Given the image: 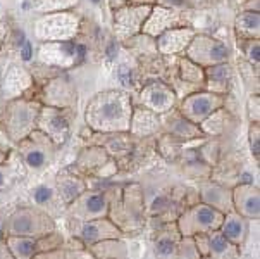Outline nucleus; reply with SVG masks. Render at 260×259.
Returning <instances> with one entry per match:
<instances>
[{
    "mask_svg": "<svg viewBox=\"0 0 260 259\" xmlns=\"http://www.w3.org/2000/svg\"><path fill=\"white\" fill-rule=\"evenodd\" d=\"M131 104L128 95L107 92L100 94L91 100L86 111L88 124L100 132H117V130H128L131 121Z\"/></svg>",
    "mask_w": 260,
    "mask_h": 259,
    "instance_id": "obj_1",
    "label": "nucleus"
},
{
    "mask_svg": "<svg viewBox=\"0 0 260 259\" xmlns=\"http://www.w3.org/2000/svg\"><path fill=\"white\" fill-rule=\"evenodd\" d=\"M222 218H224V214L221 211L214 209L212 206L203 202L196 204L188 212H184L178 221V227L184 237H195L198 233L205 235L214 230H219Z\"/></svg>",
    "mask_w": 260,
    "mask_h": 259,
    "instance_id": "obj_2",
    "label": "nucleus"
},
{
    "mask_svg": "<svg viewBox=\"0 0 260 259\" xmlns=\"http://www.w3.org/2000/svg\"><path fill=\"white\" fill-rule=\"evenodd\" d=\"M54 230V221L47 214L33 209H21L11 216L9 232L11 235L41 237Z\"/></svg>",
    "mask_w": 260,
    "mask_h": 259,
    "instance_id": "obj_3",
    "label": "nucleus"
},
{
    "mask_svg": "<svg viewBox=\"0 0 260 259\" xmlns=\"http://www.w3.org/2000/svg\"><path fill=\"white\" fill-rule=\"evenodd\" d=\"M38 106L31 102H14L9 107L7 112L6 124L7 133L12 140H21L29 135L31 128L36 124V118H38Z\"/></svg>",
    "mask_w": 260,
    "mask_h": 259,
    "instance_id": "obj_4",
    "label": "nucleus"
},
{
    "mask_svg": "<svg viewBox=\"0 0 260 259\" xmlns=\"http://www.w3.org/2000/svg\"><path fill=\"white\" fill-rule=\"evenodd\" d=\"M221 104L222 99L216 94H195L184 99L181 114L193 123H202L207 116L219 109Z\"/></svg>",
    "mask_w": 260,
    "mask_h": 259,
    "instance_id": "obj_5",
    "label": "nucleus"
},
{
    "mask_svg": "<svg viewBox=\"0 0 260 259\" xmlns=\"http://www.w3.org/2000/svg\"><path fill=\"white\" fill-rule=\"evenodd\" d=\"M109 209L107 200L100 194H91V192H81L74 202L71 204V212L78 220H95V218H106Z\"/></svg>",
    "mask_w": 260,
    "mask_h": 259,
    "instance_id": "obj_6",
    "label": "nucleus"
},
{
    "mask_svg": "<svg viewBox=\"0 0 260 259\" xmlns=\"http://www.w3.org/2000/svg\"><path fill=\"white\" fill-rule=\"evenodd\" d=\"M36 123H38V128L50 140L57 142V144H62V142L68 139L69 135L68 119L57 109H54V107H43V109L38 112Z\"/></svg>",
    "mask_w": 260,
    "mask_h": 259,
    "instance_id": "obj_7",
    "label": "nucleus"
},
{
    "mask_svg": "<svg viewBox=\"0 0 260 259\" xmlns=\"http://www.w3.org/2000/svg\"><path fill=\"white\" fill-rule=\"evenodd\" d=\"M190 57L196 62H202V64L207 66L219 64V62H224L229 57V49L226 45L219 44V41H214L207 38V36H203V38L193 41L190 49Z\"/></svg>",
    "mask_w": 260,
    "mask_h": 259,
    "instance_id": "obj_8",
    "label": "nucleus"
},
{
    "mask_svg": "<svg viewBox=\"0 0 260 259\" xmlns=\"http://www.w3.org/2000/svg\"><path fill=\"white\" fill-rule=\"evenodd\" d=\"M233 204L236 212L245 216L246 220H257L260 214V195L258 189L250 183L240 185L233 192Z\"/></svg>",
    "mask_w": 260,
    "mask_h": 259,
    "instance_id": "obj_9",
    "label": "nucleus"
},
{
    "mask_svg": "<svg viewBox=\"0 0 260 259\" xmlns=\"http://www.w3.org/2000/svg\"><path fill=\"white\" fill-rule=\"evenodd\" d=\"M141 102L145 104L146 109L162 114V112H167L173 107L174 94L164 83H159V81L150 83V85L141 92Z\"/></svg>",
    "mask_w": 260,
    "mask_h": 259,
    "instance_id": "obj_10",
    "label": "nucleus"
},
{
    "mask_svg": "<svg viewBox=\"0 0 260 259\" xmlns=\"http://www.w3.org/2000/svg\"><path fill=\"white\" fill-rule=\"evenodd\" d=\"M79 237L85 244H95V242L106 240V239H117L119 230L103 218L86 220L79 228Z\"/></svg>",
    "mask_w": 260,
    "mask_h": 259,
    "instance_id": "obj_11",
    "label": "nucleus"
},
{
    "mask_svg": "<svg viewBox=\"0 0 260 259\" xmlns=\"http://www.w3.org/2000/svg\"><path fill=\"white\" fill-rule=\"evenodd\" d=\"M74 21L69 16H52L40 21V26L36 33L41 40H62L69 36L74 30Z\"/></svg>",
    "mask_w": 260,
    "mask_h": 259,
    "instance_id": "obj_12",
    "label": "nucleus"
},
{
    "mask_svg": "<svg viewBox=\"0 0 260 259\" xmlns=\"http://www.w3.org/2000/svg\"><path fill=\"white\" fill-rule=\"evenodd\" d=\"M221 233L234 245H240L245 242L246 235H248V223L246 218L241 216L240 212H226L221 223Z\"/></svg>",
    "mask_w": 260,
    "mask_h": 259,
    "instance_id": "obj_13",
    "label": "nucleus"
},
{
    "mask_svg": "<svg viewBox=\"0 0 260 259\" xmlns=\"http://www.w3.org/2000/svg\"><path fill=\"white\" fill-rule=\"evenodd\" d=\"M202 199L205 204L221 211L222 214L231 211L233 197L228 194V190L222 189L217 183H202Z\"/></svg>",
    "mask_w": 260,
    "mask_h": 259,
    "instance_id": "obj_14",
    "label": "nucleus"
},
{
    "mask_svg": "<svg viewBox=\"0 0 260 259\" xmlns=\"http://www.w3.org/2000/svg\"><path fill=\"white\" fill-rule=\"evenodd\" d=\"M43 133H31V137L35 139V144H26L23 149L24 154V161L29 168L33 169H40L47 164V145L50 144V139L45 137V140H41Z\"/></svg>",
    "mask_w": 260,
    "mask_h": 259,
    "instance_id": "obj_15",
    "label": "nucleus"
},
{
    "mask_svg": "<svg viewBox=\"0 0 260 259\" xmlns=\"http://www.w3.org/2000/svg\"><path fill=\"white\" fill-rule=\"evenodd\" d=\"M159 128V118L157 112L150 109H136L133 111L131 121H129V130L136 135H148Z\"/></svg>",
    "mask_w": 260,
    "mask_h": 259,
    "instance_id": "obj_16",
    "label": "nucleus"
},
{
    "mask_svg": "<svg viewBox=\"0 0 260 259\" xmlns=\"http://www.w3.org/2000/svg\"><path fill=\"white\" fill-rule=\"evenodd\" d=\"M207 244H209L207 254L212 257H234V256H238L236 245H234L233 242H229L221 232H217V230L211 232V235L207 237Z\"/></svg>",
    "mask_w": 260,
    "mask_h": 259,
    "instance_id": "obj_17",
    "label": "nucleus"
},
{
    "mask_svg": "<svg viewBox=\"0 0 260 259\" xmlns=\"http://www.w3.org/2000/svg\"><path fill=\"white\" fill-rule=\"evenodd\" d=\"M190 38H191V31L190 30L169 31L161 38V49H162V52H164V54L179 52L181 49H184V45H188Z\"/></svg>",
    "mask_w": 260,
    "mask_h": 259,
    "instance_id": "obj_18",
    "label": "nucleus"
},
{
    "mask_svg": "<svg viewBox=\"0 0 260 259\" xmlns=\"http://www.w3.org/2000/svg\"><path fill=\"white\" fill-rule=\"evenodd\" d=\"M7 245H9L11 254L14 257H31L36 254V240L33 237L11 235Z\"/></svg>",
    "mask_w": 260,
    "mask_h": 259,
    "instance_id": "obj_19",
    "label": "nucleus"
},
{
    "mask_svg": "<svg viewBox=\"0 0 260 259\" xmlns=\"http://www.w3.org/2000/svg\"><path fill=\"white\" fill-rule=\"evenodd\" d=\"M167 121H169L171 133L176 137H181V139H191V137L200 135V130H198V126H196V123L186 119L183 114L173 116V118H169Z\"/></svg>",
    "mask_w": 260,
    "mask_h": 259,
    "instance_id": "obj_20",
    "label": "nucleus"
},
{
    "mask_svg": "<svg viewBox=\"0 0 260 259\" xmlns=\"http://www.w3.org/2000/svg\"><path fill=\"white\" fill-rule=\"evenodd\" d=\"M29 85V76L23 69H11L6 78V95H18Z\"/></svg>",
    "mask_w": 260,
    "mask_h": 259,
    "instance_id": "obj_21",
    "label": "nucleus"
},
{
    "mask_svg": "<svg viewBox=\"0 0 260 259\" xmlns=\"http://www.w3.org/2000/svg\"><path fill=\"white\" fill-rule=\"evenodd\" d=\"M178 239L173 233H162L157 240H155V254L157 256H162V257H171V256H176L178 252Z\"/></svg>",
    "mask_w": 260,
    "mask_h": 259,
    "instance_id": "obj_22",
    "label": "nucleus"
},
{
    "mask_svg": "<svg viewBox=\"0 0 260 259\" xmlns=\"http://www.w3.org/2000/svg\"><path fill=\"white\" fill-rule=\"evenodd\" d=\"M83 190H85V185L79 180H64V182L59 183V192H61L62 199L68 200V202L76 199Z\"/></svg>",
    "mask_w": 260,
    "mask_h": 259,
    "instance_id": "obj_23",
    "label": "nucleus"
},
{
    "mask_svg": "<svg viewBox=\"0 0 260 259\" xmlns=\"http://www.w3.org/2000/svg\"><path fill=\"white\" fill-rule=\"evenodd\" d=\"M229 78V69L226 64H222V62H219V64L216 66H211V69H209V80H211L212 83H226Z\"/></svg>",
    "mask_w": 260,
    "mask_h": 259,
    "instance_id": "obj_24",
    "label": "nucleus"
},
{
    "mask_svg": "<svg viewBox=\"0 0 260 259\" xmlns=\"http://www.w3.org/2000/svg\"><path fill=\"white\" fill-rule=\"evenodd\" d=\"M240 26L243 30H248L251 33H257L258 31V14L257 12H246L240 18Z\"/></svg>",
    "mask_w": 260,
    "mask_h": 259,
    "instance_id": "obj_25",
    "label": "nucleus"
},
{
    "mask_svg": "<svg viewBox=\"0 0 260 259\" xmlns=\"http://www.w3.org/2000/svg\"><path fill=\"white\" fill-rule=\"evenodd\" d=\"M52 197H54V190L47 185L36 187L35 192H33V199H35L36 204H47Z\"/></svg>",
    "mask_w": 260,
    "mask_h": 259,
    "instance_id": "obj_26",
    "label": "nucleus"
},
{
    "mask_svg": "<svg viewBox=\"0 0 260 259\" xmlns=\"http://www.w3.org/2000/svg\"><path fill=\"white\" fill-rule=\"evenodd\" d=\"M169 207V199L166 197V195H159V197H155L153 199V202L150 204V211L152 212H162L164 209H167Z\"/></svg>",
    "mask_w": 260,
    "mask_h": 259,
    "instance_id": "obj_27",
    "label": "nucleus"
},
{
    "mask_svg": "<svg viewBox=\"0 0 260 259\" xmlns=\"http://www.w3.org/2000/svg\"><path fill=\"white\" fill-rule=\"evenodd\" d=\"M184 78L190 81H196L200 80V76H202V71H200L198 66L195 64H184Z\"/></svg>",
    "mask_w": 260,
    "mask_h": 259,
    "instance_id": "obj_28",
    "label": "nucleus"
},
{
    "mask_svg": "<svg viewBox=\"0 0 260 259\" xmlns=\"http://www.w3.org/2000/svg\"><path fill=\"white\" fill-rule=\"evenodd\" d=\"M250 147H251V152H253L255 159H258L260 144H258V130L257 128H251V132H250Z\"/></svg>",
    "mask_w": 260,
    "mask_h": 259,
    "instance_id": "obj_29",
    "label": "nucleus"
},
{
    "mask_svg": "<svg viewBox=\"0 0 260 259\" xmlns=\"http://www.w3.org/2000/svg\"><path fill=\"white\" fill-rule=\"evenodd\" d=\"M119 78H121V83H123L124 87H131V71L126 68V66H121Z\"/></svg>",
    "mask_w": 260,
    "mask_h": 259,
    "instance_id": "obj_30",
    "label": "nucleus"
},
{
    "mask_svg": "<svg viewBox=\"0 0 260 259\" xmlns=\"http://www.w3.org/2000/svg\"><path fill=\"white\" fill-rule=\"evenodd\" d=\"M21 57H23L24 61L31 59V44H29V41H26V40H24L23 49H21Z\"/></svg>",
    "mask_w": 260,
    "mask_h": 259,
    "instance_id": "obj_31",
    "label": "nucleus"
},
{
    "mask_svg": "<svg viewBox=\"0 0 260 259\" xmlns=\"http://www.w3.org/2000/svg\"><path fill=\"white\" fill-rule=\"evenodd\" d=\"M250 59H251V62H255V64H258L260 57H258V45H257V44H255L253 47L250 49Z\"/></svg>",
    "mask_w": 260,
    "mask_h": 259,
    "instance_id": "obj_32",
    "label": "nucleus"
},
{
    "mask_svg": "<svg viewBox=\"0 0 260 259\" xmlns=\"http://www.w3.org/2000/svg\"><path fill=\"white\" fill-rule=\"evenodd\" d=\"M7 157H9V152L4 147H0V164H4V162L7 161Z\"/></svg>",
    "mask_w": 260,
    "mask_h": 259,
    "instance_id": "obj_33",
    "label": "nucleus"
},
{
    "mask_svg": "<svg viewBox=\"0 0 260 259\" xmlns=\"http://www.w3.org/2000/svg\"><path fill=\"white\" fill-rule=\"evenodd\" d=\"M107 56L111 57V59L116 56V52H114V45H111V47H109V50H107Z\"/></svg>",
    "mask_w": 260,
    "mask_h": 259,
    "instance_id": "obj_34",
    "label": "nucleus"
},
{
    "mask_svg": "<svg viewBox=\"0 0 260 259\" xmlns=\"http://www.w3.org/2000/svg\"><path fill=\"white\" fill-rule=\"evenodd\" d=\"M4 185H6V175H4L2 171H0V189H2Z\"/></svg>",
    "mask_w": 260,
    "mask_h": 259,
    "instance_id": "obj_35",
    "label": "nucleus"
},
{
    "mask_svg": "<svg viewBox=\"0 0 260 259\" xmlns=\"http://www.w3.org/2000/svg\"><path fill=\"white\" fill-rule=\"evenodd\" d=\"M0 144H7V139L6 137H2V133H0Z\"/></svg>",
    "mask_w": 260,
    "mask_h": 259,
    "instance_id": "obj_36",
    "label": "nucleus"
},
{
    "mask_svg": "<svg viewBox=\"0 0 260 259\" xmlns=\"http://www.w3.org/2000/svg\"><path fill=\"white\" fill-rule=\"evenodd\" d=\"M2 35H4V28L0 26V41H2Z\"/></svg>",
    "mask_w": 260,
    "mask_h": 259,
    "instance_id": "obj_37",
    "label": "nucleus"
},
{
    "mask_svg": "<svg viewBox=\"0 0 260 259\" xmlns=\"http://www.w3.org/2000/svg\"><path fill=\"white\" fill-rule=\"evenodd\" d=\"M93 2H98V0H93Z\"/></svg>",
    "mask_w": 260,
    "mask_h": 259,
    "instance_id": "obj_38",
    "label": "nucleus"
}]
</instances>
